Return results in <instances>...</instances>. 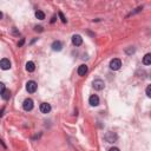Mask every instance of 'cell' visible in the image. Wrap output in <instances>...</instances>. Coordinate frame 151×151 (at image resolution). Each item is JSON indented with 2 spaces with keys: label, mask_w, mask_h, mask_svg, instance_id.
<instances>
[{
  "label": "cell",
  "mask_w": 151,
  "mask_h": 151,
  "mask_svg": "<svg viewBox=\"0 0 151 151\" xmlns=\"http://www.w3.org/2000/svg\"><path fill=\"white\" fill-rule=\"evenodd\" d=\"M23 107L25 111H31V110L33 109V100L31 98H27L24 100V103H23Z\"/></svg>",
  "instance_id": "obj_2"
},
{
  "label": "cell",
  "mask_w": 151,
  "mask_h": 151,
  "mask_svg": "<svg viewBox=\"0 0 151 151\" xmlns=\"http://www.w3.org/2000/svg\"><path fill=\"white\" fill-rule=\"evenodd\" d=\"M1 18H3V13H1V12H0V19H1Z\"/></svg>",
  "instance_id": "obj_22"
},
{
  "label": "cell",
  "mask_w": 151,
  "mask_h": 151,
  "mask_svg": "<svg viewBox=\"0 0 151 151\" xmlns=\"http://www.w3.org/2000/svg\"><path fill=\"white\" fill-rule=\"evenodd\" d=\"M120 66H122V62H120V59H118V58H115V59H112L111 62H110V68L113 70V71L119 70Z\"/></svg>",
  "instance_id": "obj_1"
},
{
  "label": "cell",
  "mask_w": 151,
  "mask_h": 151,
  "mask_svg": "<svg viewBox=\"0 0 151 151\" xmlns=\"http://www.w3.org/2000/svg\"><path fill=\"white\" fill-rule=\"evenodd\" d=\"M89 103H90V105H91V106H98L99 105V98H98V96L92 95L91 97L89 98Z\"/></svg>",
  "instance_id": "obj_9"
},
{
  "label": "cell",
  "mask_w": 151,
  "mask_h": 151,
  "mask_svg": "<svg viewBox=\"0 0 151 151\" xmlns=\"http://www.w3.org/2000/svg\"><path fill=\"white\" fill-rule=\"evenodd\" d=\"M52 50L53 51H60V50H62V47H63V44L59 42V40H56V42H53L52 43Z\"/></svg>",
  "instance_id": "obj_11"
},
{
  "label": "cell",
  "mask_w": 151,
  "mask_h": 151,
  "mask_svg": "<svg viewBox=\"0 0 151 151\" xmlns=\"http://www.w3.org/2000/svg\"><path fill=\"white\" fill-rule=\"evenodd\" d=\"M58 14H59V17H60V19H62V21H63V23H64V24H65V23H66V18H65V17H64V14H63V13H62V12H59V13H58Z\"/></svg>",
  "instance_id": "obj_17"
},
{
  "label": "cell",
  "mask_w": 151,
  "mask_h": 151,
  "mask_svg": "<svg viewBox=\"0 0 151 151\" xmlns=\"http://www.w3.org/2000/svg\"><path fill=\"white\" fill-rule=\"evenodd\" d=\"M87 66L85 65V64H83V65H80L79 67H78V74L79 76H85L86 73H87Z\"/></svg>",
  "instance_id": "obj_10"
},
{
  "label": "cell",
  "mask_w": 151,
  "mask_h": 151,
  "mask_svg": "<svg viewBox=\"0 0 151 151\" xmlns=\"http://www.w3.org/2000/svg\"><path fill=\"white\" fill-rule=\"evenodd\" d=\"M36 18L39 19V20H44L45 19V13L42 12V11H37L36 12Z\"/></svg>",
  "instance_id": "obj_15"
},
{
  "label": "cell",
  "mask_w": 151,
  "mask_h": 151,
  "mask_svg": "<svg viewBox=\"0 0 151 151\" xmlns=\"http://www.w3.org/2000/svg\"><path fill=\"white\" fill-rule=\"evenodd\" d=\"M109 151H119V149H118V148H111Z\"/></svg>",
  "instance_id": "obj_21"
},
{
  "label": "cell",
  "mask_w": 151,
  "mask_h": 151,
  "mask_svg": "<svg viewBox=\"0 0 151 151\" xmlns=\"http://www.w3.org/2000/svg\"><path fill=\"white\" fill-rule=\"evenodd\" d=\"M34 30H36V31L42 32V31H43V27H42V26H36V27H34Z\"/></svg>",
  "instance_id": "obj_19"
},
{
  "label": "cell",
  "mask_w": 151,
  "mask_h": 151,
  "mask_svg": "<svg viewBox=\"0 0 151 151\" xmlns=\"http://www.w3.org/2000/svg\"><path fill=\"white\" fill-rule=\"evenodd\" d=\"M104 86H105V84H104V82H103L102 79H96L95 82H93V87H95V90H97V91L103 90Z\"/></svg>",
  "instance_id": "obj_5"
},
{
  "label": "cell",
  "mask_w": 151,
  "mask_h": 151,
  "mask_svg": "<svg viewBox=\"0 0 151 151\" xmlns=\"http://www.w3.org/2000/svg\"><path fill=\"white\" fill-rule=\"evenodd\" d=\"M26 90L27 92L30 93H33L37 91V83L34 82V80H30V82L26 84Z\"/></svg>",
  "instance_id": "obj_3"
},
{
  "label": "cell",
  "mask_w": 151,
  "mask_h": 151,
  "mask_svg": "<svg viewBox=\"0 0 151 151\" xmlns=\"http://www.w3.org/2000/svg\"><path fill=\"white\" fill-rule=\"evenodd\" d=\"M1 97L5 99V100H8L9 98H11V92H9V90H5V91L3 92Z\"/></svg>",
  "instance_id": "obj_14"
},
{
  "label": "cell",
  "mask_w": 151,
  "mask_h": 151,
  "mask_svg": "<svg viewBox=\"0 0 151 151\" xmlns=\"http://www.w3.org/2000/svg\"><path fill=\"white\" fill-rule=\"evenodd\" d=\"M26 70H27L28 72H33L34 70H36L34 63H33V62H27V64H26Z\"/></svg>",
  "instance_id": "obj_12"
},
{
  "label": "cell",
  "mask_w": 151,
  "mask_h": 151,
  "mask_svg": "<svg viewBox=\"0 0 151 151\" xmlns=\"http://www.w3.org/2000/svg\"><path fill=\"white\" fill-rule=\"evenodd\" d=\"M0 67H1L3 70H9L11 68V62L7 59V58H4L0 60Z\"/></svg>",
  "instance_id": "obj_6"
},
{
  "label": "cell",
  "mask_w": 151,
  "mask_h": 151,
  "mask_svg": "<svg viewBox=\"0 0 151 151\" xmlns=\"http://www.w3.org/2000/svg\"><path fill=\"white\" fill-rule=\"evenodd\" d=\"M143 64L144 65H150L151 64V54L150 53H146L143 58Z\"/></svg>",
  "instance_id": "obj_13"
},
{
  "label": "cell",
  "mask_w": 151,
  "mask_h": 151,
  "mask_svg": "<svg viewBox=\"0 0 151 151\" xmlns=\"http://www.w3.org/2000/svg\"><path fill=\"white\" fill-rule=\"evenodd\" d=\"M5 85H4V83H1V82H0V95H3V92L5 91Z\"/></svg>",
  "instance_id": "obj_16"
},
{
  "label": "cell",
  "mask_w": 151,
  "mask_h": 151,
  "mask_svg": "<svg viewBox=\"0 0 151 151\" xmlns=\"http://www.w3.org/2000/svg\"><path fill=\"white\" fill-rule=\"evenodd\" d=\"M24 43H25V39H21V40H20V43H19L18 45H19V46H23Z\"/></svg>",
  "instance_id": "obj_20"
},
{
  "label": "cell",
  "mask_w": 151,
  "mask_h": 151,
  "mask_svg": "<svg viewBox=\"0 0 151 151\" xmlns=\"http://www.w3.org/2000/svg\"><path fill=\"white\" fill-rule=\"evenodd\" d=\"M72 44L74 45V46H80L83 44V38L80 37L79 34H74L73 37H72Z\"/></svg>",
  "instance_id": "obj_7"
},
{
  "label": "cell",
  "mask_w": 151,
  "mask_h": 151,
  "mask_svg": "<svg viewBox=\"0 0 151 151\" xmlns=\"http://www.w3.org/2000/svg\"><path fill=\"white\" fill-rule=\"evenodd\" d=\"M104 138H105V140H106L107 143H115L118 137H117V135H116L115 132H111V131H110V132H107V134L105 135Z\"/></svg>",
  "instance_id": "obj_4"
},
{
  "label": "cell",
  "mask_w": 151,
  "mask_h": 151,
  "mask_svg": "<svg viewBox=\"0 0 151 151\" xmlns=\"http://www.w3.org/2000/svg\"><path fill=\"white\" fill-rule=\"evenodd\" d=\"M39 110L43 113H48L50 111H51V105L47 104V103H42V104H40V106H39Z\"/></svg>",
  "instance_id": "obj_8"
},
{
  "label": "cell",
  "mask_w": 151,
  "mask_h": 151,
  "mask_svg": "<svg viewBox=\"0 0 151 151\" xmlns=\"http://www.w3.org/2000/svg\"><path fill=\"white\" fill-rule=\"evenodd\" d=\"M146 96H148L149 98L151 97V86H150V85L146 87Z\"/></svg>",
  "instance_id": "obj_18"
}]
</instances>
